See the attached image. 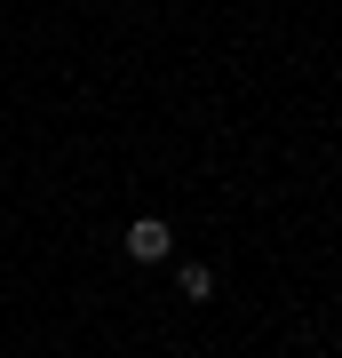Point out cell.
I'll use <instances>...</instances> for the list:
<instances>
[{"label":"cell","mask_w":342,"mask_h":358,"mask_svg":"<svg viewBox=\"0 0 342 358\" xmlns=\"http://www.w3.org/2000/svg\"><path fill=\"white\" fill-rule=\"evenodd\" d=\"M120 255L152 271V263H167V255H176V231H167L159 215H136V223H127V239H120Z\"/></svg>","instance_id":"6da1fadb"},{"label":"cell","mask_w":342,"mask_h":358,"mask_svg":"<svg viewBox=\"0 0 342 358\" xmlns=\"http://www.w3.org/2000/svg\"><path fill=\"white\" fill-rule=\"evenodd\" d=\"M176 287H183V303H207V294H215V271H207V263H183Z\"/></svg>","instance_id":"7a4b0ae2"}]
</instances>
